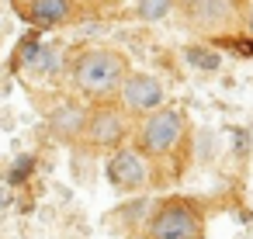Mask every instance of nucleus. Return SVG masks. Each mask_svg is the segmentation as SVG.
I'll use <instances>...</instances> for the list:
<instances>
[{
    "label": "nucleus",
    "instance_id": "6e6552de",
    "mask_svg": "<svg viewBox=\"0 0 253 239\" xmlns=\"http://www.w3.org/2000/svg\"><path fill=\"white\" fill-rule=\"evenodd\" d=\"M87 115H90V111H87L84 104L63 101V104H56V108L49 111V132H52L56 139H63V142H77V139H84Z\"/></svg>",
    "mask_w": 253,
    "mask_h": 239
},
{
    "label": "nucleus",
    "instance_id": "ddd939ff",
    "mask_svg": "<svg viewBox=\"0 0 253 239\" xmlns=\"http://www.w3.org/2000/svg\"><path fill=\"white\" fill-rule=\"evenodd\" d=\"M14 4H18V7H21V11H25V7H28V4H32V0H14Z\"/></svg>",
    "mask_w": 253,
    "mask_h": 239
},
{
    "label": "nucleus",
    "instance_id": "20e7f679",
    "mask_svg": "<svg viewBox=\"0 0 253 239\" xmlns=\"http://www.w3.org/2000/svg\"><path fill=\"white\" fill-rule=\"evenodd\" d=\"M177 14L184 18V28L198 39H225L239 28L243 0H177Z\"/></svg>",
    "mask_w": 253,
    "mask_h": 239
},
{
    "label": "nucleus",
    "instance_id": "f257e3e1",
    "mask_svg": "<svg viewBox=\"0 0 253 239\" xmlns=\"http://www.w3.org/2000/svg\"><path fill=\"white\" fill-rule=\"evenodd\" d=\"M128 59L118 49H84L73 63V87L90 97V101H108L118 97L122 80L128 77Z\"/></svg>",
    "mask_w": 253,
    "mask_h": 239
},
{
    "label": "nucleus",
    "instance_id": "9d476101",
    "mask_svg": "<svg viewBox=\"0 0 253 239\" xmlns=\"http://www.w3.org/2000/svg\"><path fill=\"white\" fill-rule=\"evenodd\" d=\"M184 59H187L194 70H205V73H215V70L222 66V56H218L215 49H208V45H187V49H184Z\"/></svg>",
    "mask_w": 253,
    "mask_h": 239
},
{
    "label": "nucleus",
    "instance_id": "f8f14e48",
    "mask_svg": "<svg viewBox=\"0 0 253 239\" xmlns=\"http://www.w3.org/2000/svg\"><path fill=\"white\" fill-rule=\"evenodd\" d=\"M239 32L253 39V0H243V14H239Z\"/></svg>",
    "mask_w": 253,
    "mask_h": 239
},
{
    "label": "nucleus",
    "instance_id": "39448f33",
    "mask_svg": "<svg viewBox=\"0 0 253 239\" xmlns=\"http://www.w3.org/2000/svg\"><path fill=\"white\" fill-rule=\"evenodd\" d=\"M132 125H128V111L122 104H108L101 101L97 108H90L87 115V128H84V139L94 146V149H118L125 146Z\"/></svg>",
    "mask_w": 253,
    "mask_h": 239
},
{
    "label": "nucleus",
    "instance_id": "423d86ee",
    "mask_svg": "<svg viewBox=\"0 0 253 239\" xmlns=\"http://www.w3.org/2000/svg\"><path fill=\"white\" fill-rule=\"evenodd\" d=\"M163 101H167L163 83L153 73H142V70H128V77L118 87V104L128 115H139V118L149 115V111H156V108H163Z\"/></svg>",
    "mask_w": 253,
    "mask_h": 239
},
{
    "label": "nucleus",
    "instance_id": "7ed1b4c3",
    "mask_svg": "<svg viewBox=\"0 0 253 239\" xmlns=\"http://www.w3.org/2000/svg\"><path fill=\"white\" fill-rule=\"evenodd\" d=\"M146 239H205V208L194 198H163L149 215Z\"/></svg>",
    "mask_w": 253,
    "mask_h": 239
},
{
    "label": "nucleus",
    "instance_id": "0eeeda50",
    "mask_svg": "<svg viewBox=\"0 0 253 239\" xmlns=\"http://www.w3.org/2000/svg\"><path fill=\"white\" fill-rule=\"evenodd\" d=\"M108 180L115 191H142L149 184V156L139 146H118L108 159Z\"/></svg>",
    "mask_w": 253,
    "mask_h": 239
},
{
    "label": "nucleus",
    "instance_id": "f03ea898",
    "mask_svg": "<svg viewBox=\"0 0 253 239\" xmlns=\"http://www.w3.org/2000/svg\"><path fill=\"white\" fill-rule=\"evenodd\" d=\"M187 142V115L180 108H156L149 115H142L139 128H135V146L149 156V159H170L184 149Z\"/></svg>",
    "mask_w": 253,
    "mask_h": 239
},
{
    "label": "nucleus",
    "instance_id": "9b49d317",
    "mask_svg": "<svg viewBox=\"0 0 253 239\" xmlns=\"http://www.w3.org/2000/svg\"><path fill=\"white\" fill-rule=\"evenodd\" d=\"M173 4H177V0H139V4H135V11H139V18L142 21H163L170 11H173Z\"/></svg>",
    "mask_w": 253,
    "mask_h": 239
},
{
    "label": "nucleus",
    "instance_id": "1a4fd4ad",
    "mask_svg": "<svg viewBox=\"0 0 253 239\" xmlns=\"http://www.w3.org/2000/svg\"><path fill=\"white\" fill-rule=\"evenodd\" d=\"M73 14V0H32L25 7V18L35 25V28H56V25H66Z\"/></svg>",
    "mask_w": 253,
    "mask_h": 239
}]
</instances>
